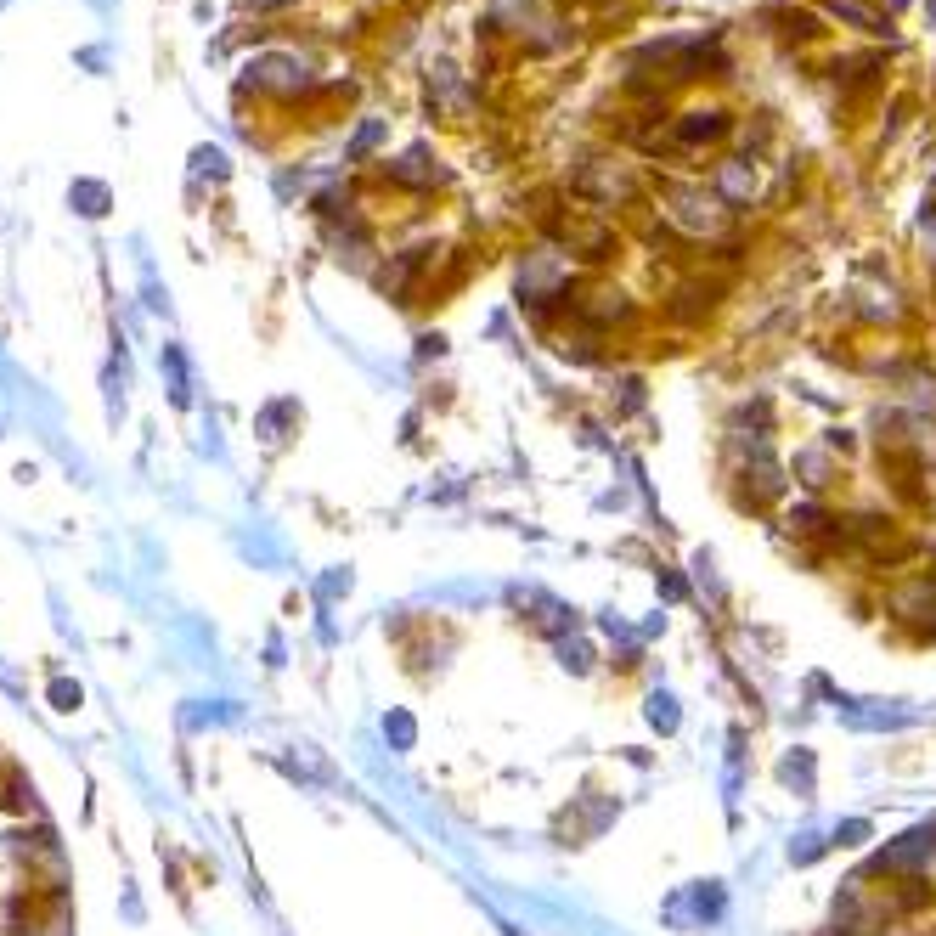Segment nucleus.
Instances as JSON below:
<instances>
[{
  "instance_id": "obj_1",
  "label": "nucleus",
  "mask_w": 936,
  "mask_h": 936,
  "mask_svg": "<svg viewBox=\"0 0 936 936\" xmlns=\"http://www.w3.org/2000/svg\"><path fill=\"white\" fill-rule=\"evenodd\" d=\"M519 305H531V311H570L576 305V260L564 249H525L519 260Z\"/></svg>"
},
{
  "instance_id": "obj_2",
  "label": "nucleus",
  "mask_w": 936,
  "mask_h": 936,
  "mask_svg": "<svg viewBox=\"0 0 936 936\" xmlns=\"http://www.w3.org/2000/svg\"><path fill=\"white\" fill-rule=\"evenodd\" d=\"M790 485H796V497H824V502H846V485L858 468L846 463L824 435H807L790 446Z\"/></svg>"
},
{
  "instance_id": "obj_3",
  "label": "nucleus",
  "mask_w": 936,
  "mask_h": 936,
  "mask_svg": "<svg viewBox=\"0 0 936 936\" xmlns=\"http://www.w3.org/2000/svg\"><path fill=\"white\" fill-rule=\"evenodd\" d=\"M863 869H869L874 880H886V886H903V880H936V818L931 824L903 829V835H891Z\"/></svg>"
},
{
  "instance_id": "obj_4",
  "label": "nucleus",
  "mask_w": 936,
  "mask_h": 936,
  "mask_svg": "<svg viewBox=\"0 0 936 936\" xmlns=\"http://www.w3.org/2000/svg\"><path fill=\"white\" fill-rule=\"evenodd\" d=\"M660 215H666L671 232L694 237V243H717L728 232V203L705 187H666L660 192Z\"/></svg>"
},
{
  "instance_id": "obj_5",
  "label": "nucleus",
  "mask_w": 936,
  "mask_h": 936,
  "mask_svg": "<svg viewBox=\"0 0 936 936\" xmlns=\"http://www.w3.org/2000/svg\"><path fill=\"white\" fill-rule=\"evenodd\" d=\"M576 187L587 192L593 203L615 209V203H632V198H638V175L626 170V164H609V158H593V164H581Z\"/></svg>"
},
{
  "instance_id": "obj_6",
  "label": "nucleus",
  "mask_w": 936,
  "mask_h": 936,
  "mask_svg": "<svg viewBox=\"0 0 936 936\" xmlns=\"http://www.w3.org/2000/svg\"><path fill=\"white\" fill-rule=\"evenodd\" d=\"M711 192H717L728 209H750V203H756V192H762V175H756V164H750V158H722L717 175H711Z\"/></svg>"
},
{
  "instance_id": "obj_7",
  "label": "nucleus",
  "mask_w": 936,
  "mask_h": 936,
  "mask_svg": "<svg viewBox=\"0 0 936 936\" xmlns=\"http://www.w3.org/2000/svg\"><path fill=\"white\" fill-rule=\"evenodd\" d=\"M249 85H266V91H305L311 85V74H305V63L299 57H282V51H266V57H254L249 63Z\"/></svg>"
},
{
  "instance_id": "obj_8",
  "label": "nucleus",
  "mask_w": 936,
  "mask_h": 936,
  "mask_svg": "<svg viewBox=\"0 0 936 936\" xmlns=\"http://www.w3.org/2000/svg\"><path fill=\"white\" fill-rule=\"evenodd\" d=\"M390 181H401V187H418V192H429V187H440L446 181V170H440V158L423 147V141H412L401 158L390 164Z\"/></svg>"
},
{
  "instance_id": "obj_9",
  "label": "nucleus",
  "mask_w": 936,
  "mask_h": 936,
  "mask_svg": "<svg viewBox=\"0 0 936 936\" xmlns=\"http://www.w3.org/2000/svg\"><path fill=\"white\" fill-rule=\"evenodd\" d=\"M722 130H728V119H722L717 108H711V113H688L683 125H677V141H688V147H694V141H717Z\"/></svg>"
},
{
  "instance_id": "obj_10",
  "label": "nucleus",
  "mask_w": 936,
  "mask_h": 936,
  "mask_svg": "<svg viewBox=\"0 0 936 936\" xmlns=\"http://www.w3.org/2000/svg\"><path fill=\"white\" fill-rule=\"evenodd\" d=\"M779 779L790 784V790H801V796H812V750L807 745H796L790 756L779 762Z\"/></svg>"
},
{
  "instance_id": "obj_11",
  "label": "nucleus",
  "mask_w": 936,
  "mask_h": 936,
  "mask_svg": "<svg viewBox=\"0 0 936 936\" xmlns=\"http://www.w3.org/2000/svg\"><path fill=\"white\" fill-rule=\"evenodd\" d=\"M68 203H74L85 220H96V215H108V187H102V181H74V187H68Z\"/></svg>"
},
{
  "instance_id": "obj_12",
  "label": "nucleus",
  "mask_w": 936,
  "mask_h": 936,
  "mask_svg": "<svg viewBox=\"0 0 936 936\" xmlns=\"http://www.w3.org/2000/svg\"><path fill=\"white\" fill-rule=\"evenodd\" d=\"M384 141V119H361L356 136H350V147H344V164H356V158H367Z\"/></svg>"
},
{
  "instance_id": "obj_13",
  "label": "nucleus",
  "mask_w": 936,
  "mask_h": 936,
  "mask_svg": "<svg viewBox=\"0 0 936 936\" xmlns=\"http://www.w3.org/2000/svg\"><path fill=\"white\" fill-rule=\"evenodd\" d=\"M824 852H835V846H829V835H818V829H801V841H790V863H796V869L818 863Z\"/></svg>"
},
{
  "instance_id": "obj_14",
  "label": "nucleus",
  "mask_w": 936,
  "mask_h": 936,
  "mask_svg": "<svg viewBox=\"0 0 936 936\" xmlns=\"http://www.w3.org/2000/svg\"><path fill=\"white\" fill-rule=\"evenodd\" d=\"M874 835V824L869 818H846V824H835L829 829V846H835V852H852V846H863Z\"/></svg>"
},
{
  "instance_id": "obj_15",
  "label": "nucleus",
  "mask_w": 936,
  "mask_h": 936,
  "mask_svg": "<svg viewBox=\"0 0 936 936\" xmlns=\"http://www.w3.org/2000/svg\"><path fill=\"white\" fill-rule=\"evenodd\" d=\"M649 722H655L660 734H677V728H683V711H677L671 694H649Z\"/></svg>"
},
{
  "instance_id": "obj_16",
  "label": "nucleus",
  "mask_w": 936,
  "mask_h": 936,
  "mask_svg": "<svg viewBox=\"0 0 936 936\" xmlns=\"http://www.w3.org/2000/svg\"><path fill=\"white\" fill-rule=\"evenodd\" d=\"M694 908H700V920H722V908H728V891H722L717 880H705V886H694Z\"/></svg>"
},
{
  "instance_id": "obj_17",
  "label": "nucleus",
  "mask_w": 936,
  "mask_h": 936,
  "mask_svg": "<svg viewBox=\"0 0 936 936\" xmlns=\"http://www.w3.org/2000/svg\"><path fill=\"white\" fill-rule=\"evenodd\" d=\"M384 739H395V750H412V739H418V722L406 717V711H395V717H384Z\"/></svg>"
},
{
  "instance_id": "obj_18",
  "label": "nucleus",
  "mask_w": 936,
  "mask_h": 936,
  "mask_svg": "<svg viewBox=\"0 0 936 936\" xmlns=\"http://www.w3.org/2000/svg\"><path fill=\"white\" fill-rule=\"evenodd\" d=\"M829 12L841 17V23H858V29H874V34H880V17H874V12H863L858 0H829Z\"/></svg>"
},
{
  "instance_id": "obj_19",
  "label": "nucleus",
  "mask_w": 936,
  "mask_h": 936,
  "mask_svg": "<svg viewBox=\"0 0 936 936\" xmlns=\"http://www.w3.org/2000/svg\"><path fill=\"white\" fill-rule=\"evenodd\" d=\"M192 170L226 181V170H232V164H226V153H220V147H198V153H192Z\"/></svg>"
},
{
  "instance_id": "obj_20",
  "label": "nucleus",
  "mask_w": 936,
  "mask_h": 936,
  "mask_svg": "<svg viewBox=\"0 0 936 936\" xmlns=\"http://www.w3.org/2000/svg\"><path fill=\"white\" fill-rule=\"evenodd\" d=\"M559 655H564V666H570V671H576V677H581V671H593V649H587V643H570V638H564L559 643Z\"/></svg>"
},
{
  "instance_id": "obj_21",
  "label": "nucleus",
  "mask_w": 936,
  "mask_h": 936,
  "mask_svg": "<svg viewBox=\"0 0 936 936\" xmlns=\"http://www.w3.org/2000/svg\"><path fill=\"white\" fill-rule=\"evenodd\" d=\"M920 249H925V266L936 271V209H925V215H920Z\"/></svg>"
},
{
  "instance_id": "obj_22",
  "label": "nucleus",
  "mask_w": 936,
  "mask_h": 936,
  "mask_svg": "<svg viewBox=\"0 0 936 936\" xmlns=\"http://www.w3.org/2000/svg\"><path fill=\"white\" fill-rule=\"evenodd\" d=\"M491 12L508 17V23H525V17H531V0H491Z\"/></svg>"
},
{
  "instance_id": "obj_23",
  "label": "nucleus",
  "mask_w": 936,
  "mask_h": 936,
  "mask_svg": "<svg viewBox=\"0 0 936 936\" xmlns=\"http://www.w3.org/2000/svg\"><path fill=\"white\" fill-rule=\"evenodd\" d=\"M660 593H666V604H683V598H688V581L666 570V576H660Z\"/></svg>"
},
{
  "instance_id": "obj_24",
  "label": "nucleus",
  "mask_w": 936,
  "mask_h": 936,
  "mask_svg": "<svg viewBox=\"0 0 936 936\" xmlns=\"http://www.w3.org/2000/svg\"><path fill=\"white\" fill-rule=\"evenodd\" d=\"M79 68H91V74H102V68H108V51H102V46L79 51Z\"/></svg>"
},
{
  "instance_id": "obj_25",
  "label": "nucleus",
  "mask_w": 936,
  "mask_h": 936,
  "mask_svg": "<svg viewBox=\"0 0 936 936\" xmlns=\"http://www.w3.org/2000/svg\"><path fill=\"white\" fill-rule=\"evenodd\" d=\"M418 356H446V339H440V333H423V339H418Z\"/></svg>"
},
{
  "instance_id": "obj_26",
  "label": "nucleus",
  "mask_w": 936,
  "mask_h": 936,
  "mask_svg": "<svg viewBox=\"0 0 936 936\" xmlns=\"http://www.w3.org/2000/svg\"><path fill=\"white\" fill-rule=\"evenodd\" d=\"M254 12H271V6H288V0H249Z\"/></svg>"
},
{
  "instance_id": "obj_27",
  "label": "nucleus",
  "mask_w": 936,
  "mask_h": 936,
  "mask_svg": "<svg viewBox=\"0 0 936 936\" xmlns=\"http://www.w3.org/2000/svg\"><path fill=\"white\" fill-rule=\"evenodd\" d=\"M91 6H96V12H108V6H113V0H91Z\"/></svg>"
},
{
  "instance_id": "obj_28",
  "label": "nucleus",
  "mask_w": 936,
  "mask_h": 936,
  "mask_svg": "<svg viewBox=\"0 0 936 936\" xmlns=\"http://www.w3.org/2000/svg\"><path fill=\"white\" fill-rule=\"evenodd\" d=\"M931 23H936V0H931Z\"/></svg>"
}]
</instances>
